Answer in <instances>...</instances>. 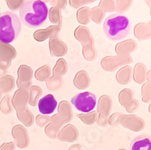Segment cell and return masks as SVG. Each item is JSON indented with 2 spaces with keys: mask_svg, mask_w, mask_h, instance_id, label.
Returning a JSON list of instances; mask_svg holds the SVG:
<instances>
[{
  "mask_svg": "<svg viewBox=\"0 0 151 150\" xmlns=\"http://www.w3.org/2000/svg\"><path fill=\"white\" fill-rule=\"evenodd\" d=\"M57 100L52 94H47L38 101V110L44 115H50L56 110Z\"/></svg>",
  "mask_w": 151,
  "mask_h": 150,
  "instance_id": "5b68a950",
  "label": "cell"
},
{
  "mask_svg": "<svg viewBox=\"0 0 151 150\" xmlns=\"http://www.w3.org/2000/svg\"><path fill=\"white\" fill-rule=\"evenodd\" d=\"M129 150H151V137L140 135L135 138L129 145Z\"/></svg>",
  "mask_w": 151,
  "mask_h": 150,
  "instance_id": "8992f818",
  "label": "cell"
},
{
  "mask_svg": "<svg viewBox=\"0 0 151 150\" xmlns=\"http://www.w3.org/2000/svg\"><path fill=\"white\" fill-rule=\"evenodd\" d=\"M148 111H149V113L151 114V103H150V105H149V107H148Z\"/></svg>",
  "mask_w": 151,
  "mask_h": 150,
  "instance_id": "8fae6325",
  "label": "cell"
},
{
  "mask_svg": "<svg viewBox=\"0 0 151 150\" xmlns=\"http://www.w3.org/2000/svg\"><path fill=\"white\" fill-rule=\"evenodd\" d=\"M142 91V101L145 103L151 102V84L146 83L141 88Z\"/></svg>",
  "mask_w": 151,
  "mask_h": 150,
  "instance_id": "ba28073f",
  "label": "cell"
},
{
  "mask_svg": "<svg viewBox=\"0 0 151 150\" xmlns=\"http://www.w3.org/2000/svg\"><path fill=\"white\" fill-rule=\"evenodd\" d=\"M130 29L129 18L121 14H114L106 18L103 24L105 34L111 40L117 41L128 35Z\"/></svg>",
  "mask_w": 151,
  "mask_h": 150,
  "instance_id": "7a4b0ae2",
  "label": "cell"
},
{
  "mask_svg": "<svg viewBox=\"0 0 151 150\" xmlns=\"http://www.w3.org/2000/svg\"><path fill=\"white\" fill-rule=\"evenodd\" d=\"M48 6L43 0H26L19 10L21 21L28 27L42 25L48 17Z\"/></svg>",
  "mask_w": 151,
  "mask_h": 150,
  "instance_id": "6da1fadb",
  "label": "cell"
},
{
  "mask_svg": "<svg viewBox=\"0 0 151 150\" xmlns=\"http://www.w3.org/2000/svg\"><path fill=\"white\" fill-rule=\"evenodd\" d=\"M146 74H147V67L143 63H138L135 66L134 69V80L137 83L142 84L146 81Z\"/></svg>",
  "mask_w": 151,
  "mask_h": 150,
  "instance_id": "52a82bcc",
  "label": "cell"
},
{
  "mask_svg": "<svg viewBox=\"0 0 151 150\" xmlns=\"http://www.w3.org/2000/svg\"><path fill=\"white\" fill-rule=\"evenodd\" d=\"M21 30V21L13 12H5L0 16V41L11 44Z\"/></svg>",
  "mask_w": 151,
  "mask_h": 150,
  "instance_id": "3957f363",
  "label": "cell"
},
{
  "mask_svg": "<svg viewBox=\"0 0 151 150\" xmlns=\"http://www.w3.org/2000/svg\"><path fill=\"white\" fill-rule=\"evenodd\" d=\"M146 80H147V83L151 84V70H149L148 72H147L146 74Z\"/></svg>",
  "mask_w": 151,
  "mask_h": 150,
  "instance_id": "30bf717a",
  "label": "cell"
},
{
  "mask_svg": "<svg viewBox=\"0 0 151 150\" xmlns=\"http://www.w3.org/2000/svg\"><path fill=\"white\" fill-rule=\"evenodd\" d=\"M71 102L77 111L83 113H89L96 108L97 98L90 91H82L73 97Z\"/></svg>",
  "mask_w": 151,
  "mask_h": 150,
  "instance_id": "277c9868",
  "label": "cell"
},
{
  "mask_svg": "<svg viewBox=\"0 0 151 150\" xmlns=\"http://www.w3.org/2000/svg\"><path fill=\"white\" fill-rule=\"evenodd\" d=\"M139 107V101H138V100H132V102H131V104H130V108H129L128 111H129V112H134L135 111L138 110Z\"/></svg>",
  "mask_w": 151,
  "mask_h": 150,
  "instance_id": "9c48e42d",
  "label": "cell"
}]
</instances>
